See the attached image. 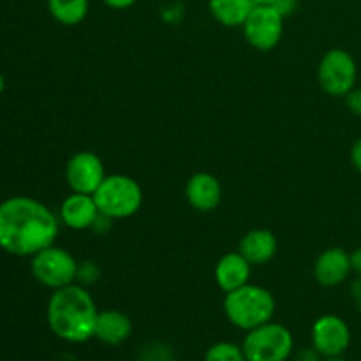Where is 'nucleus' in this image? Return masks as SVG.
Masks as SVG:
<instances>
[{
  "instance_id": "nucleus-16",
  "label": "nucleus",
  "mask_w": 361,
  "mask_h": 361,
  "mask_svg": "<svg viewBox=\"0 0 361 361\" xmlns=\"http://www.w3.org/2000/svg\"><path fill=\"white\" fill-rule=\"evenodd\" d=\"M133 334V323L129 316L120 310H99L95 321L94 338L106 345H120Z\"/></svg>"
},
{
  "instance_id": "nucleus-8",
  "label": "nucleus",
  "mask_w": 361,
  "mask_h": 361,
  "mask_svg": "<svg viewBox=\"0 0 361 361\" xmlns=\"http://www.w3.org/2000/svg\"><path fill=\"white\" fill-rule=\"evenodd\" d=\"M242 28L252 48L270 51L281 42L284 34V16L274 6H256Z\"/></svg>"
},
{
  "instance_id": "nucleus-24",
  "label": "nucleus",
  "mask_w": 361,
  "mask_h": 361,
  "mask_svg": "<svg viewBox=\"0 0 361 361\" xmlns=\"http://www.w3.org/2000/svg\"><path fill=\"white\" fill-rule=\"evenodd\" d=\"M351 162L356 168V171L361 173V137L353 143L351 147Z\"/></svg>"
},
{
  "instance_id": "nucleus-9",
  "label": "nucleus",
  "mask_w": 361,
  "mask_h": 361,
  "mask_svg": "<svg viewBox=\"0 0 361 361\" xmlns=\"http://www.w3.org/2000/svg\"><path fill=\"white\" fill-rule=\"evenodd\" d=\"M312 348L323 358L342 356L351 345V328L335 314H324L312 324Z\"/></svg>"
},
{
  "instance_id": "nucleus-6",
  "label": "nucleus",
  "mask_w": 361,
  "mask_h": 361,
  "mask_svg": "<svg viewBox=\"0 0 361 361\" xmlns=\"http://www.w3.org/2000/svg\"><path fill=\"white\" fill-rule=\"evenodd\" d=\"M32 275L39 284L44 288L56 289L66 288V286L74 284L78 281V268L80 263L74 259L69 250L56 247L55 243L35 256H32Z\"/></svg>"
},
{
  "instance_id": "nucleus-20",
  "label": "nucleus",
  "mask_w": 361,
  "mask_h": 361,
  "mask_svg": "<svg viewBox=\"0 0 361 361\" xmlns=\"http://www.w3.org/2000/svg\"><path fill=\"white\" fill-rule=\"evenodd\" d=\"M345 104H348L349 111L353 115L361 116V88H353L348 95H345Z\"/></svg>"
},
{
  "instance_id": "nucleus-5",
  "label": "nucleus",
  "mask_w": 361,
  "mask_h": 361,
  "mask_svg": "<svg viewBox=\"0 0 361 361\" xmlns=\"http://www.w3.org/2000/svg\"><path fill=\"white\" fill-rule=\"evenodd\" d=\"M242 348L247 361H288L295 351V338L284 324L270 321L247 331Z\"/></svg>"
},
{
  "instance_id": "nucleus-28",
  "label": "nucleus",
  "mask_w": 361,
  "mask_h": 361,
  "mask_svg": "<svg viewBox=\"0 0 361 361\" xmlns=\"http://www.w3.org/2000/svg\"><path fill=\"white\" fill-rule=\"evenodd\" d=\"M252 2L256 4V6H274L277 0H252Z\"/></svg>"
},
{
  "instance_id": "nucleus-3",
  "label": "nucleus",
  "mask_w": 361,
  "mask_h": 361,
  "mask_svg": "<svg viewBox=\"0 0 361 361\" xmlns=\"http://www.w3.org/2000/svg\"><path fill=\"white\" fill-rule=\"evenodd\" d=\"M224 314L233 326L250 331L274 319L275 298L267 288L249 282L235 291L226 293Z\"/></svg>"
},
{
  "instance_id": "nucleus-2",
  "label": "nucleus",
  "mask_w": 361,
  "mask_h": 361,
  "mask_svg": "<svg viewBox=\"0 0 361 361\" xmlns=\"http://www.w3.org/2000/svg\"><path fill=\"white\" fill-rule=\"evenodd\" d=\"M99 310L90 293L81 284H71L49 296L46 319L53 334L71 344H83L94 338Z\"/></svg>"
},
{
  "instance_id": "nucleus-15",
  "label": "nucleus",
  "mask_w": 361,
  "mask_h": 361,
  "mask_svg": "<svg viewBox=\"0 0 361 361\" xmlns=\"http://www.w3.org/2000/svg\"><path fill=\"white\" fill-rule=\"evenodd\" d=\"M279 249L277 236L270 229H250L242 236L238 245V252L249 261L252 267L267 264L275 257Z\"/></svg>"
},
{
  "instance_id": "nucleus-22",
  "label": "nucleus",
  "mask_w": 361,
  "mask_h": 361,
  "mask_svg": "<svg viewBox=\"0 0 361 361\" xmlns=\"http://www.w3.org/2000/svg\"><path fill=\"white\" fill-rule=\"evenodd\" d=\"M274 7L286 18L289 16V14L295 13L296 7H298V0H277V2L274 4Z\"/></svg>"
},
{
  "instance_id": "nucleus-17",
  "label": "nucleus",
  "mask_w": 361,
  "mask_h": 361,
  "mask_svg": "<svg viewBox=\"0 0 361 361\" xmlns=\"http://www.w3.org/2000/svg\"><path fill=\"white\" fill-rule=\"evenodd\" d=\"M256 4L252 0H210L208 9L215 21L228 28L243 27Z\"/></svg>"
},
{
  "instance_id": "nucleus-14",
  "label": "nucleus",
  "mask_w": 361,
  "mask_h": 361,
  "mask_svg": "<svg viewBox=\"0 0 361 361\" xmlns=\"http://www.w3.org/2000/svg\"><path fill=\"white\" fill-rule=\"evenodd\" d=\"M250 274H252V264L238 250L224 254L215 264V282L224 293L235 291L249 284Z\"/></svg>"
},
{
  "instance_id": "nucleus-18",
  "label": "nucleus",
  "mask_w": 361,
  "mask_h": 361,
  "mask_svg": "<svg viewBox=\"0 0 361 361\" xmlns=\"http://www.w3.org/2000/svg\"><path fill=\"white\" fill-rule=\"evenodd\" d=\"M90 0H48V11L53 20L66 27L80 25L87 18Z\"/></svg>"
},
{
  "instance_id": "nucleus-21",
  "label": "nucleus",
  "mask_w": 361,
  "mask_h": 361,
  "mask_svg": "<svg viewBox=\"0 0 361 361\" xmlns=\"http://www.w3.org/2000/svg\"><path fill=\"white\" fill-rule=\"evenodd\" d=\"M97 277H99V271L92 263H81L80 268H78V281H81L83 284L94 282Z\"/></svg>"
},
{
  "instance_id": "nucleus-12",
  "label": "nucleus",
  "mask_w": 361,
  "mask_h": 361,
  "mask_svg": "<svg viewBox=\"0 0 361 361\" xmlns=\"http://www.w3.org/2000/svg\"><path fill=\"white\" fill-rule=\"evenodd\" d=\"M99 215L101 212L95 203L94 194L73 192L60 204V222L74 231L92 229Z\"/></svg>"
},
{
  "instance_id": "nucleus-30",
  "label": "nucleus",
  "mask_w": 361,
  "mask_h": 361,
  "mask_svg": "<svg viewBox=\"0 0 361 361\" xmlns=\"http://www.w3.org/2000/svg\"><path fill=\"white\" fill-rule=\"evenodd\" d=\"M323 361H348V360H344L342 356H335V358H324Z\"/></svg>"
},
{
  "instance_id": "nucleus-10",
  "label": "nucleus",
  "mask_w": 361,
  "mask_h": 361,
  "mask_svg": "<svg viewBox=\"0 0 361 361\" xmlns=\"http://www.w3.org/2000/svg\"><path fill=\"white\" fill-rule=\"evenodd\" d=\"M106 178V169L101 157L94 152H76L67 161L66 180L73 192L94 194Z\"/></svg>"
},
{
  "instance_id": "nucleus-7",
  "label": "nucleus",
  "mask_w": 361,
  "mask_h": 361,
  "mask_svg": "<svg viewBox=\"0 0 361 361\" xmlns=\"http://www.w3.org/2000/svg\"><path fill=\"white\" fill-rule=\"evenodd\" d=\"M358 80V66L349 51L342 48L328 49L317 67V81L331 97H345Z\"/></svg>"
},
{
  "instance_id": "nucleus-4",
  "label": "nucleus",
  "mask_w": 361,
  "mask_h": 361,
  "mask_svg": "<svg viewBox=\"0 0 361 361\" xmlns=\"http://www.w3.org/2000/svg\"><path fill=\"white\" fill-rule=\"evenodd\" d=\"M99 212L111 221L129 219L140 212L143 204V189L127 175H106L94 192Z\"/></svg>"
},
{
  "instance_id": "nucleus-25",
  "label": "nucleus",
  "mask_w": 361,
  "mask_h": 361,
  "mask_svg": "<svg viewBox=\"0 0 361 361\" xmlns=\"http://www.w3.org/2000/svg\"><path fill=\"white\" fill-rule=\"evenodd\" d=\"M102 2L111 7V9H127V7L136 4V0H102Z\"/></svg>"
},
{
  "instance_id": "nucleus-26",
  "label": "nucleus",
  "mask_w": 361,
  "mask_h": 361,
  "mask_svg": "<svg viewBox=\"0 0 361 361\" xmlns=\"http://www.w3.org/2000/svg\"><path fill=\"white\" fill-rule=\"evenodd\" d=\"M351 295H353V298H355L358 309L361 310V275H358V279H355V281H353Z\"/></svg>"
},
{
  "instance_id": "nucleus-29",
  "label": "nucleus",
  "mask_w": 361,
  "mask_h": 361,
  "mask_svg": "<svg viewBox=\"0 0 361 361\" xmlns=\"http://www.w3.org/2000/svg\"><path fill=\"white\" fill-rule=\"evenodd\" d=\"M4 88H6V80H4V76H2V74H0V95H2Z\"/></svg>"
},
{
  "instance_id": "nucleus-11",
  "label": "nucleus",
  "mask_w": 361,
  "mask_h": 361,
  "mask_svg": "<svg viewBox=\"0 0 361 361\" xmlns=\"http://www.w3.org/2000/svg\"><path fill=\"white\" fill-rule=\"evenodd\" d=\"M351 254L341 247H331L321 252L314 263V277L323 288L344 284L351 275Z\"/></svg>"
},
{
  "instance_id": "nucleus-1",
  "label": "nucleus",
  "mask_w": 361,
  "mask_h": 361,
  "mask_svg": "<svg viewBox=\"0 0 361 361\" xmlns=\"http://www.w3.org/2000/svg\"><path fill=\"white\" fill-rule=\"evenodd\" d=\"M60 221L41 201L14 196L0 203V249L20 257H32L53 245Z\"/></svg>"
},
{
  "instance_id": "nucleus-13",
  "label": "nucleus",
  "mask_w": 361,
  "mask_h": 361,
  "mask_svg": "<svg viewBox=\"0 0 361 361\" xmlns=\"http://www.w3.org/2000/svg\"><path fill=\"white\" fill-rule=\"evenodd\" d=\"M185 197L197 212H212L221 204L222 185L212 173H194L185 185Z\"/></svg>"
},
{
  "instance_id": "nucleus-23",
  "label": "nucleus",
  "mask_w": 361,
  "mask_h": 361,
  "mask_svg": "<svg viewBox=\"0 0 361 361\" xmlns=\"http://www.w3.org/2000/svg\"><path fill=\"white\" fill-rule=\"evenodd\" d=\"M324 358L316 351V349H302L295 355V361H323Z\"/></svg>"
},
{
  "instance_id": "nucleus-27",
  "label": "nucleus",
  "mask_w": 361,
  "mask_h": 361,
  "mask_svg": "<svg viewBox=\"0 0 361 361\" xmlns=\"http://www.w3.org/2000/svg\"><path fill=\"white\" fill-rule=\"evenodd\" d=\"M351 267L355 274L361 275V247H358V249H355L351 252Z\"/></svg>"
},
{
  "instance_id": "nucleus-19",
  "label": "nucleus",
  "mask_w": 361,
  "mask_h": 361,
  "mask_svg": "<svg viewBox=\"0 0 361 361\" xmlns=\"http://www.w3.org/2000/svg\"><path fill=\"white\" fill-rule=\"evenodd\" d=\"M204 361H247L242 345L235 342H217L204 353Z\"/></svg>"
}]
</instances>
